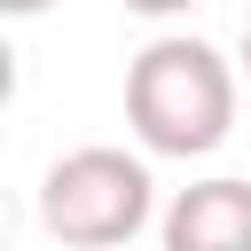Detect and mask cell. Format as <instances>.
<instances>
[{"label": "cell", "instance_id": "obj_6", "mask_svg": "<svg viewBox=\"0 0 251 251\" xmlns=\"http://www.w3.org/2000/svg\"><path fill=\"white\" fill-rule=\"evenodd\" d=\"M243 78H251V31H243Z\"/></svg>", "mask_w": 251, "mask_h": 251}, {"label": "cell", "instance_id": "obj_3", "mask_svg": "<svg viewBox=\"0 0 251 251\" xmlns=\"http://www.w3.org/2000/svg\"><path fill=\"white\" fill-rule=\"evenodd\" d=\"M157 227L165 251H251V180H188Z\"/></svg>", "mask_w": 251, "mask_h": 251}, {"label": "cell", "instance_id": "obj_2", "mask_svg": "<svg viewBox=\"0 0 251 251\" xmlns=\"http://www.w3.org/2000/svg\"><path fill=\"white\" fill-rule=\"evenodd\" d=\"M149 212H157L149 165L110 149V141H86V149L55 157L47 180H39V227L55 243H71V251H110V243L141 235Z\"/></svg>", "mask_w": 251, "mask_h": 251}, {"label": "cell", "instance_id": "obj_1", "mask_svg": "<svg viewBox=\"0 0 251 251\" xmlns=\"http://www.w3.org/2000/svg\"><path fill=\"white\" fill-rule=\"evenodd\" d=\"M126 126L149 157H204L235 126V71L204 39H149L126 63Z\"/></svg>", "mask_w": 251, "mask_h": 251}, {"label": "cell", "instance_id": "obj_5", "mask_svg": "<svg viewBox=\"0 0 251 251\" xmlns=\"http://www.w3.org/2000/svg\"><path fill=\"white\" fill-rule=\"evenodd\" d=\"M8 16H39V8H55V0H0Z\"/></svg>", "mask_w": 251, "mask_h": 251}, {"label": "cell", "instance_id": "obj_4", "mask_svg": "<svg viewBox=\"0 0 251 251\" xmlns=\"http://www.w3.org/2000/svg\"><path fill=\"white\" fill-rule=\"evenodd\" d=\"M133 16H180V8H196V0H126Z\"/></svg>", "mask_w": 251, "mask_h": 251}]
</instances>
